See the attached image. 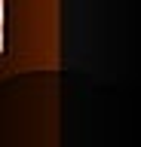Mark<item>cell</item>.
Masks as SVG:
<instances>
[{"label":"cell","instance_id":"1","mask_svg":"<svg viewBox=\"0 0 141 147\" xmlns=\"http://www.w3.org/2000/svg\"><path fill=\"white\" fill-rule=\"evenodd\" d=\"M0 28H3V0H0Z\"/></svg>","mask_w":141,"mask_h":147},{"label":"cell","instance_id":"2","mask_svg":"<svg viewBox=\"0 0 141 147\" xmlns=\"http://www.w3.org/2000/svg\"><path fill=\"white\" fill-rule=\"evenodd\" d=\"M0 49H3V43H0Z\"/></svg>","mask_w":141,"mask_h":147}]
</instances>
